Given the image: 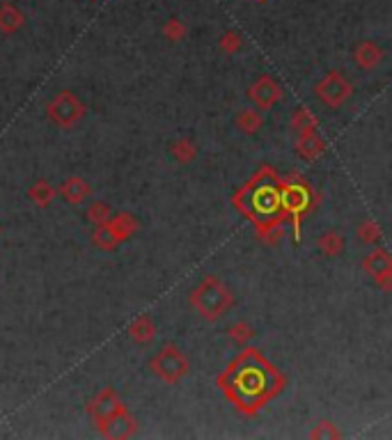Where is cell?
<instances>
[{
  "label": "cell",
  "instance_id": "44dd1931",
  "mask_svg": "<svg viewBox=\"0 0 392 440\" xmlns=\"http://www.w3.org/2000/svg\"><path fill=\"white\" fill-rule=\"evenodd\" d=\"M220 49H223L227 55H237L244 51V37H241L237 30H227L225 35L220 37Z\"/></svg>",
  "mask_w": 392,
  "mask_h": 440
},
{
  "label": "cell",
  "instance_id": "7402d4cb",
  "mask_svg": "<svg viewBox=\"0 0 392 440\" xmlns=\"http://www.w3.org/2000/svg\"><path fill=\"white\" fill-rule=\"evenodd\" d=\"M163 37H166L168 42H172V44L181 42V39L186 37L184 21H181V18H170V21H166V25H163Z\"/></svg>",
  "mask_w": 392,
  "mask_h": 440
},
{
  "label": "cell",
  "instance_id": "4fadbf2b",
  "mask_svg": "<svg viewBox=\"0 0 392 440\" xmlns=\"http://www.w3.org/2000/svg\"><path fill=\"white\" fill-rule=\"evenodd\" d=\"M101 431L110 438H127L135 431V419L122 409L115 417H110L106 424H101Z\"/></svg>",
  "mask_w": 392,
  "mask_h": 440
},
{
  "label": "cell",
  "instance_id": "7a4b0ae2",
  "mask_svg": "<svg viewBox=\"0 0 392 440\" xmlns=\"http://www.w3.org/2000/svg\"><path fill=\"white\" fill-rule=\"evenodd\" d=\"M149 370L154 376H159L163 383L177 385L186 378V374L191 372V363L184 356V351H179L174 344H168L149 360Z\"/></svg>",
  "mask_w": 392,
  "mask_h": 440
},
{
  "label": "cell",
  "instance_id": "52a82bcc",
  "mask_svg": "<svg viewBox=\"0 0 392 440\" xmlns=\"http://www.w3.org/2000/svg\"><path fill=\"white\" fill-rule=\"evenodd\" d=\"M88 411L96 422V426H101L122 411V402H120V397H117V392L113 390V387H103L101 392H96L92 402H90Z\"/></svg>",
  "mask_w": 392,
  "mask_h": 440
},
{
  "label": "cell",
  "instance_id": "ac0fdd59",
  "mask_svg": "<svg viewBox=\"0 0 392 440\" xmlns=\"http://www.w3.org/2000/svg\"><path fill=\"white\" fill-rule=\"evenodd\" d=\"M55 195H57V190L51 186V181H47V179H37L28 190V198L35 202L37 207H49L51 202L55 200Z\"/></svg>",
  "mask_w": 392,
  "mask_h": 440
},
{
  "label": "cell",
  "instance_id": "d4e9b609",
  "mask_svg": "<svg viewBox=\"0 0 392 440\" xmlns=\"http://www.w3.org/2000/svg\"><path fill=\"white\" fill-rule=\"evenodd\" d=\"M324 436H328V438H337V436H339V431L330 429V422H322V424L317 426L315 431H312V438H324Z\"/></svg>",
  "mask_w": 392,
  "mask_h": 440
},
{
  "label": "cell",
  "instance_id": "4316f807",
  "mask_svg": "<svg viewBox=\"0 0 392 440\" xmlns=\"http://www.w3.org/2000/svg\"><path fill=\"white\" fill-rule=\"evenodd\" d=\"M0 234H3V227H0Z\"/></svg>",
  "mask_w": 392,
  "mask_h": 440
},
{
  "label": "cell",
  "instance_id": "2e32d148",
  "mask_svg": "<svg viewBox=\"0 0 392 440\" xmlns=\"http://www.w3.org/2000/svg\"><path fill=\"white\" fill-rule=\"evenodd\" d=\"M344 246H346L344 236L339 232H335V229H328V232H324L317 239L319 253L326 255V257H339V255L344 253Z\"/></svg>",
  "mask_w": 392,
  "mask_h": 440
},
{
  "label": "cell",
  "instance_id": "7c38bea8",
  "mask_svg": "<svg viewBox=\"0 0 392 440\" xmlns=\"http://www.w3.org/2000/svg\"><path fill=\"white\" fill-rule=\"evenodd\" d=\"M25 25V14L14 3L0 5V32L3 35H14Z\"/></svg>",
  "mask_w": 392,
  "mask_h": 440
},
{
  "label": "cell",
  "instance_id": "9c48e42d",
  "mask_svg": "<svg viewBox=\"0 0 392 440\" xmlns=\"http://www.w3.org/2000/svg\"><path fill=\"white\" fill-rule=\"evenodd\" d=\"M383 57H385L383 49L376 42H371V39H363V42L354 49V62L365 71L376 69L378 64L383 62Z\"/></svg>",
  "mask_w": 392,
  "mask_h": 440
},
{
  "label": "cell",
  "instance_id": "8fae6325",
  "mask_svg": "<svg viewBox=\"0 0 392 440\" xmlns=\"http://www.w3.org/2000/svg\"><path fill=\"white\" fill-rule=\"evenodd\" d=\"M326 152V140L319 135V131H308V133H300L296 142V154L303 161H317L319 156Z\"/></svg>",
  "mask_w": 392,
  "mask_h": 440
},
{
  "label": "cell",
  "instance_id": "9a60e30c",
  "mask_svg": "<svg viewBox=\"0 0 392 440\" xmlns=\"http://www.w3.org/2000/svg\"><path fill=\"white\" fill-rule=\"evenodd\" d=\"M170 156L179 163V166H186L198 159V144L191 138H177V140L170 142Z\"/></svg>",
  "mask_w": 392,
  "mask_h": 440
},
{
  "label": "cell",
  "instance_id": "6da1fadb",
  "mask_svg": "<svg viewBox=\"0 0 392 440\" xmlns=\"http://www.w3.org/2000/svg\"><path fill=\"white\" fill-rule=\"evenodd\" d=\"M191 305L195 307V312H198L200 317L215 321L232 310L234 294L220 278L207 275V278H202L200 285L191 292Z\"/></svg>",
  "mask_w": 392,
  "mask_h": 440
},
{
  "label": "cell",
  "instance_id": "484cf974",
  "mask_svg": "<svg viewBox=\"0 0 392 440\" xmlns=\"http://www.w3.org/2000/svg\"><path fill=\"white\" fill-rule=\"evenodd\" d=\"M280 236H283V229L276 227V229H271V232L266 234V241H269V243H276V241L280 239Z\"/></svg>",
  "mask_w": 392,
  "mask_h": 440
},
{
  "label": "cell",
  "instance_id": "e0dca14e",
  "mask_svg": "<svg viewBox=\"0 0 392 440\" xmlns=\"http://www.w3.org/2000/svg\"><path fill=\"white\" fill-rule=\"evenodd\" d=\"M234 124H237V129L241 131V133L254 135L261 127H264V117H261L257 110L244 108V110H239V113H237V120H234Z\"/></svg>",
  "mask_w": 392,
  "mask_h": 440
},
{
  "label": "cell",
  "instance_id": "8992f818",
  "mask_svg": "<svg viewBox=\"0 0 392 440\" xmlns=\"http://www.w3.org/2000/svg\"><path fill=\"white\" fill-rule=\"evenodd\" d=\"M248 99L259 110H269L283 99V88L271 76H259L250 88H248Z\"/></svg>",
  "mask_w": 392,
  "mask_h": 440
},
{
  "label": "cell",
  "instance_id": "277c9868",
  "mask_svg": "<svg viewBox=\"0 0 392 440\" xmlns=\"http://www.w3.org/2000/svg\"><path fill=\"white\" fill-rule=\"evenodd\" d=\"M315 94L317 99L324 101V106L337 110L351 99L354 85H351V81L344 74H339V71H328V74L315 85Z\"/></svg>",
  "mask_w": 392,
  "mask_h": 440
},
{
  "label": "cell",
  "instance_id": "30bf717a",
  "mask_svg": "<svg viewBox=\"0 0 392 440\" xmlns=\"http://www.w3.org/2000/svg\"><path fill=\"white\" fill-rule=\"evenodd\" d=\"M57 193H60L69 205H81V202H85L92 195V186H90L83 177H67V179L60 183Z\"/></svg>",
  "mask_w": 392,
  "mask_h": 440
},
{
  "label": "cell",
  "instance_id": "3957f363",
  "mask_svg": "<svg viewBox=\"0 0 392 440\" xmlns=\"http://www.w3.org/2000/svg\"><path fill=\"white\" fill-rule=\"evenodd\" d=\"M49 120L60 129H74L85 117V103L71 90H60L47 106Z\"/></svg>",
  "mask_w": 392,
  "mask_h": 440
},
{
  "label": "cell",
  "instance_id": "5b68a950",
  "mask_svg": "<svg viewBox=\"0 0 392 440\" xmlns=\"http://www.w3.org/2000/svg\"><path fill=\"white\" fill-rule=\"evenodd\" d=\"M363 268H365V273L374 280L376 287H381V289L392 287V259H390L388 250L378 248V250L369 253L367 257L363 259Z\"/></svg>",
  "mask_w": 392,
  "mask_h": 440
},
{
  "label": "cell",
  "instance_id": "5bb4252c",
  "mask_svg": "<svg viewBox=\"0 0 392 440\" xmlns=\"http://www.w3.org/2000/svg\"><path fill=\"white\" fill-rule=\"evenodd\" d=\"M129 337H131V341H135V344L147 346L149 341H152V339L156 337V324L147 317V314H140L138 319L131 321V326H129Z\"/></svg>",
  "mask_w": 392,
  "mask_h": 440
},
{
  "label": "cell",
  "instance_id": "ba28073f",
  "mask_svg": "<svg viewBox=\"0 0 392 440\" xmlns=\"http://www.w3.org/2000/svg\"><path fill=\"white\" fill-rule=\"evenodd\" d=\"M106 232L113 236V241L120 246L122 241H127L129 236H133L135 232H138V218H135L133 213H117V216H110V220L106 222Z\"/></svg>",
  "mask_w": 392,
  "mask_h": 440
},
{
  "label": "cell",
  "instance_id": "ffe728a7",
  "mask_svg": "<svg viewBox=\"0 0 392 440\" xmlns=\"http://www.w3.org/2000/svg\"><path fill=\"white\" fill-rule=\"evenodd\" d=\"M110 216H113V209H110L108 202H103V200H96L88 207V220L92 222L94 227L106 225L110 220Z\"/></svg>",
  "mask_w": 392,
  "mask_h": 440
},
{
  "label": "cell",
  "instance_id": "cb8c5ba5",
  "mask_svg": "<svg viewBox=\"0 0 392 440\" xmlns=\"http://www.w3.org/2000/svg\"><path fill=\"white\" fill-rule=\"evenodd\" d=\"M230 337L237 341V344H246L248 339H252L254 337V331L248 324H244V321H241V324H234V326H230Z\"/></svg>",
  "mask_w": 392,
  "mask_h": 440
},
{
  "label": "cell",
  "instance_id": "d6986e66",
  "mask_svg": "<svg viewBox=\"0 0 392 440\" xmlns=\"http://www.w3.org/2000/svg\"><path fill=\"white\" fill-rule=\"evenodd\" d=\"M291 127L300 135V133H308V131H317V120L308 108H296L291 115Z\"/></svg>",
  "mask_w": 392,
  "mask_h": 440
},
{
  "label": "cell",
  "instance_id": "603a6c76",
  "mask_svg": "<svg viewBox=\"0 0 392 440\" xmlns=\"http://www.w3.org/2000/svg\"><path fill=\"white\" fill-rule=\"evenodd\" d=\"M358 239H361V243H367V246H374V243L381 241V229H378V225H374L371 220H365L361 222V227H358Z\"/></svg>",
  "mask_w": 392,
  "mask_h": 440
}]
</instances>
